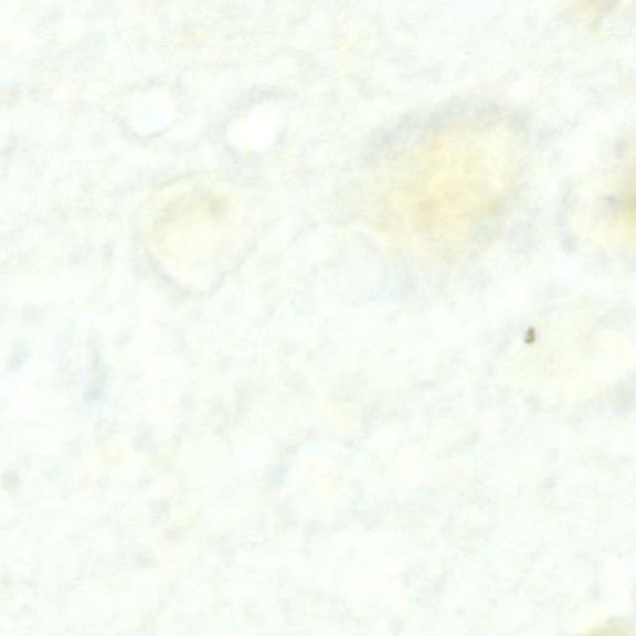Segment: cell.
Masks as SVG:
<instances>
[{
  "instance_id": "1",
  "label": "cell",
  "mask_w": 636,
  "mask_h": 636,
  "mask_svg": "<svg viewBox=\"0 0 636 636\" xmlns=\"http://www.w3.org/2000/svg\"><path fill=\"white\" fill-rule=\"evenodd\" d=\"M623 213L625 221L636 230V188L624 199Z\"/></svg>"
}]
</instances>
